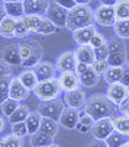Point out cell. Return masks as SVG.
<instances>
[{"label":"cell","instance_id":"cell-1","mask_svg":"<svg viewBox=\"0 0 129 147\" xmlns=\"http://www.w3.org/2000/svg\"><path fill=\"white\" fill-rule=\"evenodd\" d=\"M83 109L94 121L116 117V105H113L106 95H92L90 98H87V102Z\"/></svg>","mask_w":129,"mask_h":147},{"label":"cell","instance_id":"cell-2","mask_svg":"<svg viewBox=\"0 0 129 147\" xmlns=\"http://www.w3.org/2000/svg\"><path fill=\"white\" fill-rule=\"evenodd\" d=\"M94 25V9L90 5H76L67 13V25L66 28L71 32Z\"/></svg>","mask_w":129,"mask_h":147},{"label":"cell","instance_id":"cell-3","mask_svg":"<svg viewBox=\"0 0 129 147\" xmlns=\"http://www.w3.org/2000/svg\"><path fill=\"white\" fill-rule=\"evenodd\" d=\"M19 53L23 69H35L44 57V48L35 39H28L19 44Z\"/></svg>","mask_w":129,"mask_h":147},{"label":"cell","instance_id":"cell-4","mask_svg":"<svg viewBox=\"0 0 129 147\" xmlns=\"http://www.w3.org/2000/svg\"><path fill=\"white\" fill-rule=\"evenodd\" d=\"M32 92L38 98L39 102H47V100L58 99L62 90H61V86H59L58 77H52V79H48V80L38 82V85L35 86V89Z\"/></svg>","mask_w":129,"mask_h":147},{"label":"cell","instance_id":"cell-5","mask_svg":"<svg viewBox=\"0 0 129 147\" xmlns=\"http://www.w3.org/2000/svg\"><path fill=\"white\" fill-rule=\"evenodd\" d=\"M109 66H125L128 63V50L120 38H113L109 41V57H107Z\"/></svg>","mask_w":129,"mask_h":147},{"label":"cell","instance_id":"cell-6","mask_svg":"<svg viewBox=\"0 0 129 147\" xmlns=\"http://www.w3.org/2000/svg\"><path fill=\"white\" fill-rule=\"evenodd\" d=\"M66 108L64 99H54V100H47V102H39L38 105V112L42 115V118H51L54 121H59L61 114Z\"/></svg>","mask_w":129,"mask_h":147},{"label":"cell","instance_id":"cell-7","mask_svg":"<svg viewBox=\"0 0 129 147\" xmlns=\"http://www.w3.org/2000/svg\"><path fill=\"white\" fill-rule=\"evenodd\" d=\"M76 73L78 74L80 83L81 86L86 89H92L94 86H97V83L100 80V76L87 64H83V63H78L76 67Z\"/></svg>","mask_w":129,"mask_h":147},{"label":"cell","instance_id":"cell-8","mask_svg":"<svg viewBox=\"0 0 129 147\" xmlns=\"http://www.w3.org/2000/svg\"><path fill=\"white\" fill-rule=\"evenodd\" d=\"M94 22L99 26H113L116 22V15H115V9L112 6H104V5H99L94 9Z\"/></svg>","mask_w":129,"mask_h":147},{"label":"cell","instance_id":"cell-9","mask_svg":"<svg viewBox=\"0 0 129 147\" xmlns=\"http://www.w3.org/2000/svg\"><path fill=\"white\" fill-rule=\"evenodd\" d=\"M113 118H103V119H97L94 121V125L92 128V137L93 140H100V141H104L107 137H109L115 128H113Z\"/></svg>","mask_w":129,"mask_h":147},{"label":"cell","instance_id":"cell-10","mask_svg":"<svg viewBox=\"0 0 129 147\" xmlns=\"http://www.w3.org/2000/svg\"><path fill=\"white\" fill-rule=\"evenodd\" d=\"M77 64H78V61H77V57H76V53L74 51H64L55 60V69L59 73H64V71H76Z\"/></svg>","mask_w":129,"mask_h":147},{"label":"cell","instance_id":"cell-11","mask_svg":"<svg viewBox=\"0 0 129 147\" xmlns=\"http://www.w3.org/2000/svg\"><path fill=\"white\" fill-rule=\"evenodd\" d=\"M109 100L119 107V105L129 96V92H128V86L122 85V83H110V85H107V89H106V93H104Z\"/></svg>","mask_w":129,"mask_h":147},{"label":"cell","instance_id":"cell-12","mask_svg":"<svg viewBox=\"0 0 129 147\" xmlns=\"http://www.w3.org/2000/svg\"><path fill=\"white\" fill-rule=\"evenodd\" d=\"M58 82H59L61 90H62L64 93L71 92V90H77V89L81 88L78 74H77L76 71H64V73H59Z\"/></svg>","mask_w":129,"mask_h":147},{"label":"cell","instance_id":"cell-13","mask_svg":"<svg viewBox=\"0 0 129 147\" xmlns=\"http://www.w3.org/2000/svg\"><path fill=\"white\" fill-rule=\"evenodd\" d=\"M29 95H31V90L19 80V77L17 76H12L10 85H9V98L22 102V100H26Z\"/></svg>","mask_w":129,"mask_h":147},{"label":"cell","instance_id":"cell-14","mask_svg":"<svg viewBox=\"0 0 129 147\" xmlns=\"http://www.w3.org/2000/svg\"><path fill=\"white\" fill-rule=\"evenodd\" d=\"M67 13H68L67 9L58 6L57 3H51L45 16L51 20L52 24H55L58 28H66V25H67Z\"/></svg>","mask_w":129,"mask_h":147},{"label":"cell","instance_id":"cell-15","mask_svg":"<svg viewBox=\"0 0 129 147\" xmlns=\"http://www.w3.org/2000/svg\"><path fill=\"white\" fill-rule=\"evenodd\" d=\"M64 103L66 107H70V108H74V109H81L84 108L86 102H87V96H86V92L80 88L77 90H71V92H67L64 93Z\"/></svg>","mask_w":129,"mask_h":147},{"label":"cell","instance_id":"cell-16","mask_svg":"<svg viewBox=\"0 0 129 147\" xmlns=\"http://www.w3.org/2000/svg\"><path fill=\"white\" fill-rule=\"evenodd\" d=\"M0 58L9 66H22V58L19 53V44H7L0 51Z\"/></svg>","mask_w":129,"mask_h":147},{"label":"cell","instance_id":"cell-17","mask_svg":"<svg viewBox=\"0 0 129 147\" xmlns=\"http://www.w3.org/2000/svg\"><path fill=\"white\" fill-rule=\"evenodd\" d=\"M80 118V109H74L70 107H66L61 114L59 118V127H62L64 130H76V125L78 122Z\"/></svg>","mask_w":129,"mask_h":147},{"label":"cell","instance_id":"cell-18","mask_svg":"<svg viewBox=\"0 0 129 147\" xmlns=\"http://www.w3.org/2000/svg\"><path fill=\"white\" fill-rule=\"evenodd\" d=\"M49 0H25L23 7L26 15H42L45 16L49 7Z\"/></svg>","mask_w":129,"mask_h":147},{"label":"cell","instance_id":"cell-19","mask_svg":"<svg viewBox=\"0 0 129 147\" xmlns=\"http://www.w3.org/2000/svg\"><path fill=\"white\" fill-rule=\"evenodd\" d=\"M97 32L96 25L92 26H86V28H80L77 31L73 32V39L77 45H89L90 41L93 38V35Z\"/></svg>","mask_w":129,"mask_h":147},{"label":"cell","instance_id":"cell-20","mask_svg":"<svg viewBox=\"0 0 129 147\" xmlns=\"http://www.w3.org/2000/svg\"><path fill=\"white\" fill-rule=\"evenodd\" d=\"M77 61L83 63V64L92 66L96 61V54H94V48L89 44V45H77V48L74 50Z\"/></svg>","mask_w":129,"mask_h":147},{"label":"cell","instance_id":"cell-21","mask_svg":"<svg viewBox=\"0 0 129 147\" xmlns=\"http://www.w3.org/2000/svg\"><path fill=\"white\" fill-rule=\"evenodd\" d=\"M33 71H35V74H36V77H38L39 82L52 79L57 74L55 64H51V63H48V61H41L39 64L33 69Z\"/></svg>","mask_w":129,"mask_h":147},{"label":"cell","instance_id":"cell-22","mask_svg":"<svg viewBox=\"0 0 129 147\" xmlns=\"http://www.w3.org/2000/svg\"><path fill=\"white\" fill-rule=\"evenodd\" d=\"M15 28H16V19L6 15L0 22V36L7 39L15 38Z\"/></svg>","mask_w":129,"mask_h":147},{"label":"cell","instance_id":"cell-23","mask_svg":"<svg viewBox=\"0 0 129 147\" xmlns=\"http://www.w3.org/2000/svg\"><path fill=\"white\" fill-rule=\"evenodd\" d=\"M93 125H94V119L89 114H86L83 111V112H80V118H78V122L76 125V131L80 134H90Z\"/></svg>","mask_w":129,"mask_h":147},{"label":"cell","instance_id":"cell-24","mask_svg":"<svg viewBox=\"0 0 129 147\" xmlns=\"http://www.w3.org/2000/svg\"><path fill=\"white\" fill-rule=\"evenodd\" d=\"M17 77L31 92L35 89V86L38 85V82H39L36 74H35V71H33V69H23V71H20Z\"/></svg>","mask_w":129,"mask_h":147},{"label":"cell","instance_id":"cell-25","mask_svg":"<svg viewBox=\"0 0 129 147\" xmlns=\"http://www.w3.org/2000/svg\"><path fill=\"white\" fill-rule=\"evenodd\" d=\"M123 71H125V66H109L103 79L107 85H110V83H119L122 76H123Z\"/></svg>","mask_w":129,"mask_h":147},{"label":"cell","instance_id":"cell-26","mask_svg":"<svg viewBox=\"0 0 129 147\" xmlns=\"http://www.w3.org/2000/svg\"><path fill=\"white\" fill-rule=\"evenodd\" d=\"M31 144L32 147H51L54 144V137L42 131H36L35 134L31 136Z\"/></svg>","mask_w":129,"mask_h":147},{"label":"cell","instance_id":"cell-27","mask_svg":"<svg viewBox=\"0 0 129 147\" xmlns=\"http://www.w3.org/2000/svg\"><path fill=\"white\" fill-rule=\"evenodd\" d=\"M113 128L115 131H118L119 134L125 136V137H129V117L126 115H116L113 119Z\"/></svg>","mask_w":129,"mask_h":147},{"label":"cell","instance_id":"cell-28","mask_svg":"<svg viewBox=\"0 0 129 147\" xmlns=\"http://www.w3.org/2000/svg\"><path fill=\"white\" fill-rule=\"evenodd\" d=\"M26 127H28V133L29 136L35 134L36 131H39L41 128V122H42V115L38 112V111H32L29 114V117L26 118Z\"/></svg>","mask_w":129,"mask_h":147},{"label":"cell","instance_id":"cell-29","mask_svg":"<svg viewBox=\"0 0 129 147\" xmlns=\"http://www.w3.org/2000/svg\"><path fill=\"white\" fill-rule=\"evenodd\" d=\"M5 5V12L7 16H12L15 19H20L23 18L26 13H25V7H23V3H16V2H12V3H3Z\"/></svg>","mask_w":129,"mask_h":147},{"label":"cell","instance_id":"cell-30","mask_svg":"<svg viewBox=\"0 0 129 147\" xmlns=\"http://www.w3.org/2000/svg\"><path fill=\"white\" fill-rule=\"evenodd\" d=\"M115 31V35L120 39H129V19H120L116 20L115 25L112 26Z\"/></svg>","mask_w":129,"mask_h":147},{"label":"cell","instance_id":"cell-31","mask_svg":"<svg viewBox=\"0 0 129 147\" xmlns=\"http://www.w3.org/2000/svg\"><path fill=\"white\" fill-rule=\"evenodd\" d=\"M58 128H59V122L58 121H54L51 118H42L39 131L45 133V134H48L51 137H55L57 133H58Z\"/></svg>","mask_w":129,"mask_h":147},{"label":"cell","instance_id":"cell-32","mask_svg":"<svg viewBox=\"0 0 129 147\" xmlns=\"http://www.w3.org/2000/svg\"><path fill=\"white\" fill-rule=\"evenodd\" d=\"M29 114H31V111H29V108L26 107V105H23V103H20L19 105V108L7 118V121L10 122V124H15V122H25L26 121V118L29 117Z\"/></svg>","mask_w":129,"mask_h":147},{"label":"cell","instance_id":"cell-33","mask_svg":"<svg viewBox=\"0 0 129 147\" xmlns=\"http://www.w3.org/2000/svg\"><path fill=\"white\" fill-rule=\"evenodd\" d=\"M113 9H115L116 20L129 19V0H118Z\"/></svg>","mask_w":129,"mask_h":147},{"label":"cell","instance_id":"cell-34","mask_svg":"<svg viewBox=\"0 0 129 147\" xmlns=\"http://www.w3.org/2000/svg\"><path fill=\"white\" fill-rule=\"evenodd\" d=\"M19 105H20L19 100L12 99V98H7L2 105H0V108H2V115H3L5 118H9V117L19 108Z\"/></svg>","mask_w":129,"mask_h":147},{"label":"cell","instance_id":"cell-35","mask_svg":"<svg viewBox=\"0 0 129 147\" xmlns=\"http://www.w3.org/2000/svg\"><path fill=\"white\" fill-rule=\"evenodd\" d=\"M126 138H128V137L119 134L118 131H113L109 137L104 140V144H106V147H120L122 144H125Z\"/></svg>","mask_w":129,"mask_h":147},{"label":"cell","instance_id":"cell-36","mask_svg":"<svg viewBox=\"0 0 129 147\" xmlns=\"http://www.w3.org/2000/svg\"><path fill=\"white\" fill-rule=\"evenodd\" d=\"M29 34H31V32H29L28 26L25 25L23 19H22V18H20V19H16L15 38H19V39H25V38H28V35H29Z\"/></svg>","mask_w":129,"mask_h":147},{"label":"cell","instance_id":"cell-37","mask_svg":"<svg viewBox=\"0 0 129 147\" xmlns=\"http://www.w3.org/2000/svg\"><path fill=\"white\" fill-rule=\"evenodd\" d=\"M10 79H12V76H9V77H2V79H0V105H2V103L9 98V85H10Z\"/></svg>","mask_w":129,"mask_h":147},{"label":"cell","instance_id":"cell-38","mask_svg":"<svg viewBox=\"0 0 129 147\" xmlns=\"http://www.w3.org/2000/svg\"><path fill=\"white\" fill-rule=\"evenodd\" d=\"M10 125H12V127H10L12 134H15L17 137H22V138H25L26 136H29L26 122H15V124H10Z\"/></svg>","mask_w":129,"mask_h":147},{"label":"cell","instance_id":"cell-39","mask_svg":"<svg viewBox=\"0 0 129 147\" xmlns=\"http://www.w3.org/2000/svg\"><path fill=\"white\" fill-rule=\"evenodd\" d=\"M3 140H5V147H23V138L17 137L12 133L5 136Z\"/></svg>","mask_w":129,"mask_h":147},{"label":"cell","instance_id":"cell-40","mask_svg":"<svg viewBox=\"0 0 129 147\" xmlns=\"http://www.w3.org/2000/svg\"><path fill=\"white\" fill-rule=\"evenodd\" d=\"M90 67H92L99 76H104V73L107 71V69H109V63H107V60H96Z\"/></svg>","mask_w":129,"mask_h":147},{"label":"cell","instance_id":"cell-41","mask_svg":"<svg viewBox=\"0 0 129 147\" xmlns=\"http://www.w3.org/2000/svg\"><path fill=\"white\" fill-rule=\"evenodd\" d=\"M107 42H109V41H107L106 35L97 31V32L93 35L92 41H90V45H92L93 48H99V47H102V45H104V44H107Z\"/></svg>","mask_w":129,"mask_h":147},{"label":"cell","instance_id":"cell-42","mask_svg":"<svg viewBox=\"0 0 129 147\" xmlns=\"http://www.w3.org/2000/svg\"><path fill=\"white\" fill-rule=\"evenodd\" d=\"M94 54L96 60H107V57H109V42L99 48H94Z\"/></svg>","mask_w":129,"mask_h":147},{"label":"cell","instance_id":"cell-43","mask_svg":"<svg viewBox=\"0 0 129 147\" xmlns=\"http://www.w3.org/2000/svg\"><path fill=\"white\" fill-rule=\"evenodd\" d=\"M12 66H9L6 61H3L2 58H0V79L2 77H9L12 76Z\"/></svg>","mask_w":129,"mask_h":147},{"label":"cell","instance_id":"cell-44","mask_svg":"<svg viewBox=\"0 0 129 147\" xmlns=\"http://www.w3.org/2000/svg\"><path fill=\"white\" fill-rule=\"evenodd\" d=\"M54 3H57L58 6H61V7H64V9H67V10L73 9V7L77 5L74 0H54Z\"/></svg>","mask_w":129,"mask_h":147},{"label":"cell","instance_id":"cell-45","mask_svg":"<svg viewBox=\"0 0 129 147\" xmlns=\"http://www.w3.org/2000/svg\"><path fill=\"white\" fill-rule=\"evenodd\" d=\"M119 112L122 114V115H126V117H129V96L119 105Z\"/></svg>","mask_w":129,"mask_h":147},{"label":"cell","instance_id":"cell-46","mask_svg":"<svg viewBox=\"0 0 129 147\" xmlns=\"http://www.w3.org/2000/svg\"><path fill=\"white\" fill-rule=\"evenodd\" d=\"M120 83L125 86H129V69H128L126 64H125V71H123V76L120 79Z\"/></svg>","mask_w":129,"mask_h":147},{"label":"cell","instance_id":"cell-47","mask_svg":"<svg viewBox=\"0 0 129 147\" xmlns=\"http://www.w3.org/2000/svg\"><path fill=\"white\" fill-rule=\"evenodd\" d=\"M89 147H106V144H104V141H100V140H93V141L89 144Z\"/></svg>","mask_w":129,"mask_h":147},{"label":"cell","instance_id":"cell-48","mask_svg":"<svg viewBox=\"0 0 129 147\" xmlns=\"http://www.w3.org/2000/svg\"><path fill=\"white\" fill-rule=\"evenodd\" d=\"M99 2H100V5H104V6H115L116 5V2H118V0H99Z\"/></svg>","mask_w":129,"mask_h":147},{"label":"cell","instance_id":"cell-49","mask_svg":"<svg viewBox=\"0 0 129 147\" xmlns=\"http://www.w3.org/2000/svg\"><path fill=\"white\" fill-rule=\"evenodd\" d=\"M5 127H6V119L3 115H0V134L5 131Z\"/></svg>","mask_w":129,"mask_h":147},{"label":"cell","instance_id":"cell-50","mask_svg":"<svg viewBox=\"0 0 129 147\" xmlns=\"http://www.w3.org/2000/svg\"><path fill=\"white\" fill-rule=\"evenodd\" d=\"M6 16V12H5V5H3V2L0 0V22H2V19Z\"/></svg>","mask_w":129,"mask_h":147},{"label":"cell","instance_id":"cell-51","mask_svg":"<svg viewBox=\"0 0 129 147\" xmlns=\"http://www.w3.org/2000/svg\"><path fill=\"white\" fill-rule=\"evenodd\" d=\"M77 5H90L92 0H74Z\"/></svg>","mask_w":129,"mask_h":147},{"label":"cell","instance_id":"cell-52","mask_svg":"<svg viewBox=\"0 0 129 147\" xmlns=\"http://www.w3.org/2000/svg\"><path fill=\"white\" fill-rule=\"evenodd\" d=\"M3 3H12V2H16V3H23L25 0H2Z\"/></svg>","mask_w":129,"mask_h":147},{"label":"cell","instance_id":"cell-53","mask_svg":"<svg viewBox=\"0 0 129 147\" xmlns=\"http://www.w3.org/2000/svg\"><path fill=\"white\" fill-rule=\"evenodd\" d=\"M120 147H129V138H128V140L125 141V144H122Z\"/></svg>","mask_w":129,"mask_h":147},{"label":"cell","instance_id":"cell-54","mask_svg":"<svg viewBox=\"0 0 129 147\" xmlns=\"http://www.w3.org/2000/svg\"><path fill=\"white\" fill-rule=\"evenodd\" d=\"M0 147H5V140L0 138Z\"/></svg>","mask_w":129,"mask_h":147},{"label":"cell","instance_id":"cell-55","mask_svg":"<svg viewBox=\"0 0 129 147\" xmlns=\"http://www.w3.org/2000/svg\"><path fill=\"white\" fill-rule=\"evenodd\" d=\"M51 147H62V146H58V144H55V143H54V144H52Z\"/></svg>","mask_w":129,"mask_h":147},{"label":"cell","instance_id":"cell-56","mask_svg":"<svg viewBox=\"0 0 129 147\" xmlns=\"http://www.w3.org/2000/svg\"><path fill=\"white\" fill-rule=\"evenodd\" d=\"M126 66H128V69H129V60H128V63H126Z\"/></svg>","mask_w":129,"mask_h":147},{"label":"cell","instance_id":"cell-57","mask_svg":"<svg viewBox=\"0 0 129 147\" xmlns=\"http://www.w3.org/2000/svg\"><path fill=\"white\" fill-rule=\"evenodd\" d=\"M128 92H129V86H128Z\"/></svg>","mask_w":129,"mask_h":147}]
</instances>
